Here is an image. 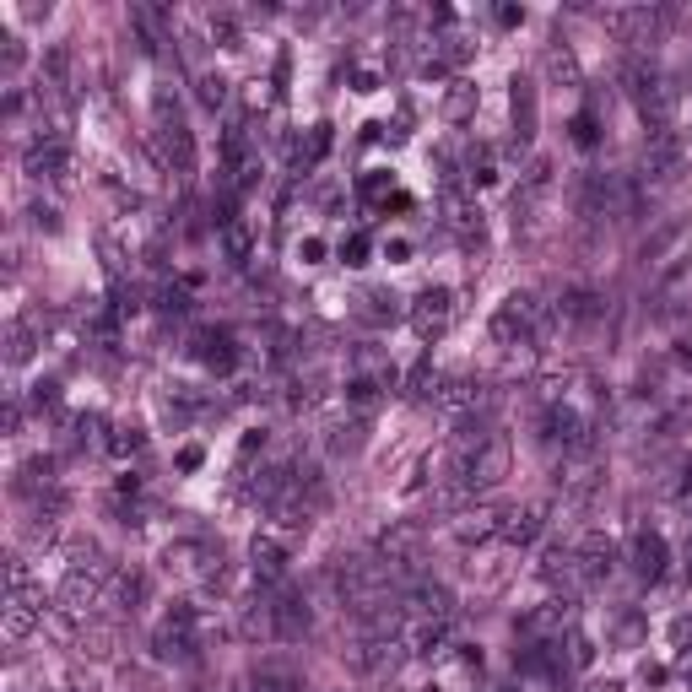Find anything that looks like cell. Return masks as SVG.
Listing matches in <instances>:
<instances>
[{"label": "cell", "mask_w": 692, "mask_h": 692, "mask_svg": "<svg viewBox=\"0 0 692 692\" xmlns=\"http://www.w3.org/2000/svg\"><path fill=\"white\" fill-rule=\"evenodd\" d=\"M682 498H687V509H692V482H687V487H682Z\"/></svg>", "instance_id": "7bdbcfd3"}, {"label": "cell", "mask_w": 692, "mask_h": 692, "mask_svg": "<svg viewBox=\"0 0 692 692\" xmlns=\"http://www.w3.org/2000/svg\"><path fill=\"white\" fill-rule=\"evenodd\" d=\"M676 363H682V368H692V341H682V346H676Z\"/></svg>", "instance_id": "b9f144b4"}, {"label": "cell", "mask_w": 692, "mask_h": 692, "mask_svg": "<svg viewBox=\"0 0 692 692\" xmlns=\"http://www.w3.org/2000/svg\"><path fill=\"white\" fill-rule=\"evenodd\" d=\"M357 303H363V319H368V325H390V319H401V314H406V303L395 298V292H384V287L363 292Z\"/></svg>", "instance_id": "7402d4cb"}, {"label": "cell", "mask_w": 692, "mask_h": 692, "mask_svg": "<svg viewBox=\"0 0 692 692\" xmlns=\"http://www.w3.org/2000/svg\"><path fill=\"white\" fill-rule=\"evenodd\" d=\"M249 557H255V574L260 579H282V568H287V536H282V530H255Z\"/></svg>", "instance_id": "30bf717a"}, {"label": "cell", "mask_w": 692, "mask_h": 692, "mask_svg": "<svg viewBox=\"0 0 692 692\" xmlns=\"http://www.w3.org/2000/svg\"><path fill=\"white\" fill-rule=\"evenodd\" d=\"M298 255L309 260V265H319V255H325V244H319V238H303V249H298Z\"/></svg>", "instance_id": "f35d334b"}, {"label": "cell", "mask_w": 692, "mask_h": 692, "mask_svg": "<svg viewBox=\"0 0 692 692\" xmlns=\"http://www.w3.org/2000/svg\"><path fill=\"white\" fill-rule=\"evenodd\" d=\"M379 557L390 574H417L422 563V525H390L379 536Z\"/></svg>", "instance_id": "3957f363"}, {"label": "cell", "mask_w": 692, "mask_h": 692, "mask_svg": "<svg viewBox=\"0 0 692 692\" xmlns=\"http://www.w3.org/2000/svg\"><path fill=\"white\" fill-rule=\"evenodd\" d=\"M363 433H368L363 417H357V422H341V428H330V449H336V455H357V449H363Z\"/></svg>", "instance_id": "83f0119b"}, {"label": "cell", "mask_w": 692, "mask_h": 692, "mask_svg": "<svg viewBox=\"0 0 692 692\" xmlns=\"http://www.w3.org/2000/svg\"><path fill=\"white\" fill-rule=\"evenodd\" d=\"M6 44V76H17L22 71V38H0Z\"/></svg>", "instance_id": "8d00e7d4"}, {"label": "cell", "mask_w": 692, "mask_h": 692, "mask_svg": "<svg viewBox=\"0 0 692 692\" xmlns=\"http://www.w3.org/2000/svg\"><path fill=\"white\" fill-rule=\"evenodd\" d=\"M401 606H406L411 622H449L455 617V595H449L444 584H411Z\"/></svg>", "instance_id": "8992f818"}, {"label": "cell", "mask_w": 692, "mask_h": 692, "mask_svg": "<svg viewBox=\"0 0 692 692\" xmlns=\"http://www.w3.org/2000/svg\"><path fill=\"white\" fill-rule=\"evenodd\" d=\"M271 617H276V638H303L314 628V611H309V601H303L298 590L271 595Z\"/></svg>", "instance_id": "52a82bcc"}, {"label": "cell", "mask_w": 692, "mask_h": 692, "mask_svg": "<svg viewBox=\"0 0 692 692\" xmlns=\"http://www.w3.org/2000/svg\"><path fill=\"white\" fill-rule=\"evenodd\" d=\"M628 563H633L638 579L655 584V579L665 574V536H655V530H638L633 547H628Z\"/></svg>", "instance_id": "7c38bea8"}, {"label": "cell", "mask_w": 692, "mask_h": 692, "mask_svg": "<svg viewBox=\"0 0 692 692\" xmlns=\"http://www.w3.org/2000/svg\"><path fill=\"white\" fill-rule=\"evenodd\" d=\"M595 660V644H590V638H584L579 628L574 633H568V665H574V671H584V665H590Z\"/></svg>", "instance_id": "1f68e13d"}, {"label": "cell", "mask_w": 692, "mask_h": 692, "mask_svg": "<svg viewBox=\"0 0 692 692\" xmlns=\"http://www.w3.org/2000/svg\"><path fill=\"white\" fill-rule=\"evenodd\" d=\"M195 352H201L206 368H217V374H233V363H238L233 341L222 336V330H206V336H195Z\"/></svg>", "instance_id": "ffe728a7"}, {"label": "cell", "mask_w": 692, "mask_h": 692, "mask_svg": "<svg viewBox=\"0 0 692 692\" xmlns=\"http://www.w3.org/2000/svg\"><path fill=\"white\" fill-rule=\"evenodd\" d=\"M676 238H682V222H665V228H660V233L644 244V255H665V249H671Z\"/></svg>", "instance_id": "e575fe53"}, {"label": "cell", "mask_w": 692, "mask_h": 692, "mask_svg": "<svg viewBox=\"0 0 692 692\" xmlns=\"http://www.w3.org/2000/svg\"><path fill=\"white\" fill-rule=\"evenodd\" d=\"M44 611L49 606H44V595H38V590H11L6 595V611H0V628H6L11 644H22V638L44 622Z\"/></svg>", "instance_id": "277c9868"}, {"label": "cell", "mask_w": 692, "mask_h": 692, "mask_svg": "<svg viewBox=\"0 0 692 692\" xmlns=\"http://www.w3.org/2000/svg\"><path fill=\"white\" fill-rule=\"evenodd\" d=\"M498 525H503L498 509H460L455 536H460V541H487V536H498Z\"/></svg>", "instance_id": "d6986e66"}, {"label": "cell", "mask_w": 692, "mask_h": 692, "mask_svg": "<svg viewBox=\"0 0 692 692\" xmlns=\"http://www.w3.org/2000/svg\"><path fill=\"white\" fill-rule=\"evenodd\" d=\"M130 22H136V33H141L146 49H163V44H168L173 17H168L163 6H130Z\"/></svg>", "instance_id": "e0dca14e"}, {"label": "cell", "mask_w": 692, "mask_h": 692, "mask_svg": "<svg viewBox=\"0 0 692 692\" xmlns=\"http://www.w3.org/2000/svg\"><path fill=\"white\" fill-rule=\"evenodd\" d=\"M574 141H579V146H595V119H590V114L574 119Z\"/></svg>", "instance_id": "74e56055"}, {"label": "cell", "mask_w": 692, "mask_h": 692, "mask_svg": "<svg viewBox=\"0 0 692 692\" xmlns=\"http://www.w3.org/2000/svg\"><path fill=\"white\" fill-rule=\"evenodd\" d=\"M28 357H33V319H17L6 336V363L17 368V363H28Z\"/></svg>", "instance_id": "4316f807"}, {"label": "cell", "mask_w": 692, "mask_h": 692, "mask_svg": "<svg viewBox=\"0 0 692 692\" xmlns=\"http://www.w3.org/2000/svg\"><path fill=\"white\" fill-rule=\"evenodd\" d=\"M433 363H428V357H422V363H411V374H406V395H411V401H428V395H433Z\"/></svg>", "instance_id": "f546056e"}, {"label": "cell", "mask_w": 692, "mask_h": 692, "mask_svg": "<svg viewBox=\"0 0 692 692\" xmlns=\"http://www.w3.org/2000/svg\"><path fill=\"white\" fill-rule=\"evenodd\" d=\"M157 309H163V314H190V298H184L179 287H163V292H157Z\"/></svg>", "instance_id": "d590c367"}, {"label": "cell", "mask_w": 692, "mask_h": 692, "mask_svg": "<svg viewBox=\"0 0 692 692\" xmlns=\"http://www.w3.org/2000/svg\"><path fill=\"white\" fill-rule=\"evenodd\" d=\"M109 449H114L119 460H125V455H141V449H146V433L136 428V422H119L114 438H109Z\"/></svg>", "instance_id": "f1b7e54d"}, {"label": "cell", "mask_w": 692, "mask_h": 692, "mask_svg": "<svg viewBox=\"0 0 692 692\" xmlns=\"http://www.w3.org/2000/svg\"><path fill=\"white\" fill-rule=\"evenodd\" d=\"M687 146L676 130H660V136H649V152H644V168L655 173V179H676V168H682Z\"/></svg>", "instance_id": "8fae6325"}, {"label": "cell", "mask_w": 692, "mask_h": 692, "mask_svg": "<svg viewBox=\"0 0 692 692\" xmlns=\"http://www.w3.org/2000/svg\"><path fill=\"white\" fill-rule=\"evenodd\" d=\"M557 314H563V319H574V325H590V319L601 314V298H595V292H584V287H574V292H563Z\"/></svg>", "instance_id": "cb8c5ba5"}, {"label": "cell", "mask_w": 692, "mask_h": 692, "mask_svg": "<svg viewBox=\"0 0 692 692\" xmlns=\"http://www.w3.org/2000/svg\"><path fill=\"white\" fill-rule=\"evenodd\" d=\"M22 163H28V173H33L38 184H65V179H71V152H65V141L38 136Z\"/></svg>", "instance_id": "5b68a950"}, {"label": "cell", "mask_w": 692, "mask_h": 692, "mask_svg": "<svg viewBox=\"0 0 692 692\" xmlns=\"http://www.w3.org/2000/svg\"><path fill=\"white\" fill-rule=\"evenodd\" d=\"M547 76L557 87H579V60H574V49H568L563 38H552V44H547Z\"/></svg>", "instance_id": "603a6c76"}, {"label": "cell", "mask_w": 692, "mask_h": 692, "mask_svg": "<svg viewBox=\"0 0 692 692\" xmlns=\"http://www.w3.org/2000/svg\"><path fill=\"white\" fill-rule=\"evenodd\" d=\"M249 249H255V238H249V222H222V255L233 265H249Z\"/></svg>", "instance_id": "d4e9b609"}, {"label": "cell", "mask_w": 692, "mask_h": 692, "mask_svg": "<svg viewBox=\"0 0 692 692\" xmlns=\"http://www.w3.org/2000/svg\"><path fill=\"white\" fill-rule=\"evenodd\" d=\"M509 109H514V141L530 146V141H536V87H530L525 76H514Z\"/></svg>", "instance_id": "5bb4252c"}, {"label": "cell", "mask_w": 692, "mask_h": 692, "mask_svg": "<svg viewBox=\"0 0 692 692\" xmlns=\"http://www.w3.org/2000/svg\"><path fill=\"white\" fill-rule=\"evenodd\" d=\"M541 428H547V444L584 449V422H579V411H568V406H547V417H541Z\"/></svg>", "instance_id": "9a60e30c"}, {"label": "cell", "mask_w": 692, "mask_h": 692, "mask_svg": "<svg viewBox=\"0 0 692 692\" xmlns=\"http://www.w3.org/2000/svg\"><path fill=\"white\" fill-rule=\"evenodd\" d=\"M471 114H476V87L471 82H455V87L444 92V119H449V125H465Z\"/></svg>", "instance_id": "484cf974"}, {"label": "cell", "mask_w": 692, "mask_h": 692, "mask_svg": "<svg viewBox=\"0 0 692 692\" xmlns=\"http://www.w3.org/2000/svg\"><path fill=\"white\" fill-rule=\"evenodd\" d=\"M249 692H303V682H298V671H292V665H255Z\"/></svg>", "instance_id": "44dd1931"}, {"label": "cell", "mask_w": 692, "mask_h": 692, "mask_svg": "<svg viewBox=\"0 0 692 692\" xmlns=\"http://www.w3.org/2000/svg\"><path fill=\"white\" fill-rule=\"evenodd\" d=\"M406 319H411V330H417L422 341L444 336V330L455 325V292L449 287H422L417 298L406 303Z\"/></svg>", "instance_id": "7a4b0ae2"}, {"label": "cell", "mask_w": 692, "mask_h": 692, "mask_svg": "<svg viewBox=\"0 0 692 692\" xmlns=\"http://www.w3.org/2000/svg\"><path fill=\"white\" fill-rule=\"evenodd\" d=\"M541 579H547L552 590H563V595H579V584H584V574H579V552L552 547L547 557H541Z\"/></svg>", "instance_id": "4fadbf2b"}, {"label": "cell", "mask_w": 692, "mask_h": 692, "mask_svg": "<svg viewBox=\"0 0 692 692\" xmlns=\"http://www.w3.org/2000/svg\"><path fill=\"white\" fill-rule=\"evenodd\" d=\"M611 563H617V547H611L601 530L579 541V574H584V579H606V574H611Z\"/></svg>", "instance_id": "2e32d148"}, {"label": "cell", "mask_w": 692, "mask_h": 692, "mask_svg": "<svg viewBox=\"0 0 692 692\" xmlns=\"http://www.w3.org/2000/svg\"><path fill=\"white\" fill-rule=\"evenodd\" d=\"M444 644H449V622H411L406 628L411 655H444Z\"/></svg>", "instance_id": "ac0fdd59"}, {"label": "cell", "mask_w": 692, "mask_h": 692, "mask_svg": "<svg viewBox=\"0 0 692 692\" xmlns=\"http://www.w3.org/2000/svg\"><path fill=\"white\" fill-rule=\"evenodd\" d=\"M541 530H547V509H541V503H525V509H509V514H503L498 536L509 541V547H530Z\"/></svg>", "instance_id": "ba28073f"}, {"label": "cell", "mask_w": 692, "mask_h": 692, "mask_svg": "<svg viewBox=\"0 0 692 692\" xmlns=\"http://www.w3.org/2000/svg\"><path fill=\"white\" fill-rule=\"evenodd\" d=\"M28 217H33V228H38V233H60V211H55V206L33 201V206H28Z\"/></svg>", "instance_id": "d6a6232c"}, {"label": "cell", "mask_w": 692, "mask_h": 692, "mask_svg": "<svg viewBox=\"0 0 692 692\" xmlns=\"http://www.w3.org/2000/svg\"><path fill=\"white\" fill-rule=\"evenodd\" d=\"M141 595H146V584H141V574H130V568H119V574H109L103 579V595H98V606L103 611H136L141 606Z\"/></svg>", "instance_id": "9c48e42d"}, {"label": "cell", "mask_w": 692, "mask_h": 692, "mask_svg": "<svg viewBox=\"0 0 692 692\" xmlns=\"http://www.w3.org/2000/svg\"><path fill=\"white\" fill-rule=\"evenodd\" d=\"M17 692H22V687H17Z\"/></svg>", "instance_id": "ee69618b"}, {"label": "cell", "mask_w": 692, "mask_h": 692, "mask_svg": "<svg viewBox=\"0 0 692 692\" xmlns=\"http://www.w3.org/2000/svg\"><path fill=\"white\" fill-rule=\"evenodd\" d=\"M195 465H201V449H195V444L179 449V471H195Z\"/></svg>", "instance_id": "60d3db41"}, {"label": "cell", "mask_w": 692, "mask_h": 692, "mask_svg": "<svg viewBox=\"0 0 692 692\" xmlns=\"http://www.w3.org/2000/svg\"><path fill=\"white\" fill-rule=\"evenodd\" d=\"M152 114H157V157H163V168L190 173L195 168V136H190V125H184V114H179V98H173L168 87H157Z\"/></svg>", "instance_id": "6da1fadb"}, {"label": "cell", "mask_w": 692, "mask_h": 692, "mask_svg": "<svg viewBox=\"0 0 692 692\" xmlns=\"http://www.w3.org/2000/svg\"><path fill=\"white\" fill-rule=\"evenodd\" d=\"M671 638L687 649V644H692V617H682V622H676V628H671Z\"/></svg>", "instance_id": "ab89813d"}, {"label": "cell", "mask_w": 692, "mask_h": 692, "mask_svg": "<svg viewBox=\"0 0 692 692\" xmlns=\"http://www.w3.org/2000/svg\"><path fill=\"white\" fill-rule=\"evenodd\" d=\"M201 103H206V109H222V103H228V76L201 71Z\"/></svg>", "instance_id": "4dcf8cb0"}, {"label": "cell", "mask_w": 692, "mask_h": 692, "mask_svg": "<svg viewBox=\"0 0 692 692\" xmlns=\"http://www.w3.org/2000/svg\"><path fill=\"white\" fill-rule=\"evenodd\" d=\"M341 265H368V233H352L341 244Z\"/></svg>", "instance_id": "836d02e7"}]
</instances>
